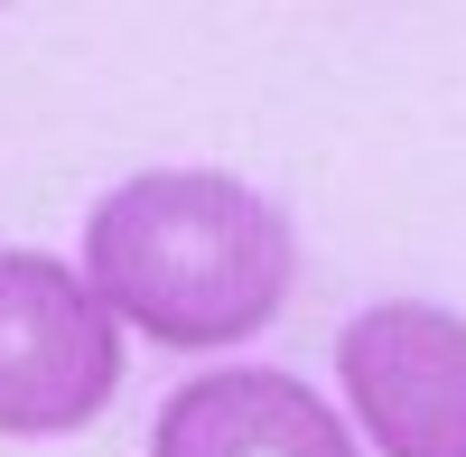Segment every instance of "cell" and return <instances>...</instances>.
<instances>
[{
  "instance_id": "7a4b0ae2",
  "label": "cell",
  "mask_w": 466,
  "mask_h": 457,
  "mask_svg": "<svg viewBox=\"0 0 466 457\" xmlns=\"http://www.w3.org/2000/svg\"><path fill=\"white\" fill-rule=\"evenodd\" d=\"M122 392V318L85 261L0 243V439H66Z\"/></svg>"
},
{
  "instance_id": "3957f363",
  "label": "cell",
  "mask_w": 466,
  "mask_h": 457,
  "mask_svg": "<svg viewBox=\"0 0 466 457\" xmlns=\"http://www.w3.org/2000/svg\"><path fill=\"white\" fill-rule=\"evenodd\" d=\"M336 392L373 457H466V318L439 299H373L336 327Z\"/></svg>"
},
{
  "instance_id": "6da1fadb",
  "label": "cell",
  "mask_w": 466,
  "mask_h": 457,
  "mask_svg": "<svg viewBox=\"0 0 466 457\" xmlns=\"http://www.w3.org/2000/svg\"><path fill=\"white\" fill-rule=\"evenodd\" d=\"M85 280L149 346L224 355L289 309L299 234L233 168H140L85 215Z\"/></svg>"
},
{
  "instance_id": "277c9868",
  "label": "cell",
  "mask_w": 466,
  "mask_h": 457,
  "mask_svg": "<svg viewBox=\"0 0 466 457\" xmlns=\"http://www.w3.org/2000/svg\"><path fill=\"white\" fill-rule=\"evenodd\" d=\"M149 457H364L355 421L289 364L187 373L149 421Z\"/></svg>"
}]
</instances>
